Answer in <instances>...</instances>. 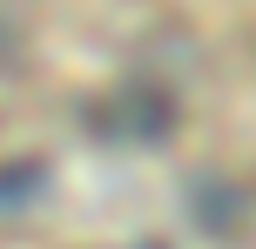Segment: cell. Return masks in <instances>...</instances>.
<instances>
[{
    "mask_svg": "<svg viewBox=\"0 0 256 249\" xmlns=\"http://www.w3.org/2000/svg\"><path fill=\"white\" fill-rule=\"evenodd\" d=\"M108 115L122 121V135H155L168 121V94L148 88V81H122V88L108 94Z\"/></svg>",
    "mask_w": 256,
    "mask_h": 249,
    "instance_id": "cell-1",
    "label": "cell"
},
{
    "mask_svg": "<svg viewBox=\"0 0 256 249\" xmlns=\"http://www.w3.org/2000/svg\"><path fill=\"white\" fill-rule=\"evenodd\" d=\"M236 209H243V196H230V189H216V196L202 189V196H196V216H202V223H222V216H236Z\"/></svg>",
    "mask_w": 256,
    "mask_h": 249,
    "instance_id": "cell-2",
    "label": "cell"
}]
</instances>
